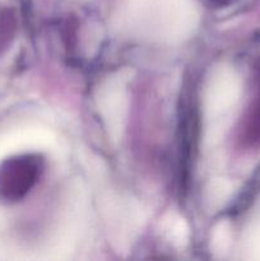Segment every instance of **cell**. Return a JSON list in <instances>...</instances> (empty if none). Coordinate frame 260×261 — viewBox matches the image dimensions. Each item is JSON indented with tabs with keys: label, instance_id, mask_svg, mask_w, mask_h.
Masks as SVG:
<instances>
[{
	"label": "cell",
	"instance_id": "1",
	"mask_svg": "<svg viewBox=\"0 0 260 261\" xmlns=\"http://www.w3.org/2000/svg\"><path fill=\"white\" fill-rule=\"evenodd\" d=\"M43 165L37 154H19L0 163V199L14 203L37 184Z\"/></svg>",
	"mask_w": 260,
	"mask_h": 261
},
{
	"label": "cell",
	"instance_id": "2",
	"mask_svg": "<svg viewBox=\"0 0 260 261\" xmlns=\"http://www.w3.org/2000/svg\"><path fill=\"white\" fill-rule=\"evenodd\" d=\"M209 2H211V4H213V5H226L227 3H229V2H232V0H209Z\"/></svg>",
	"mask_w": 260,
	"mask_h": 261
}]
</instances>
